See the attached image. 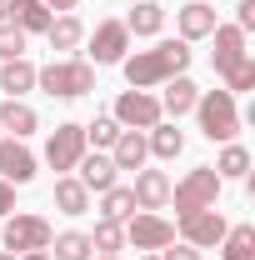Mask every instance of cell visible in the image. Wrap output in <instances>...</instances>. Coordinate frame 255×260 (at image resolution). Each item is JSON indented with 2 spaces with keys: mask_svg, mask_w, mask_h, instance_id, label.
<instances>
[{
  "mask_svg": "<svg viewBox=\"0 0 255 260\" xmlns=\"http://www.w3.org/2000/svg\"><path fill=\"white\" fill-rule=\"evenodd\" d=\"M90 260H120V255H90Z\"/></svg>",
  "mask_w": 255,
  "mask_h": 260,
  "instance_id": "39",
  "label": "cell"
},
{
  "mask_svg": "<svg viewBox=\"0 0 255 260\" xmlns=\"http://www.w3.org/2000/svg\"><path fill=\"white\" fill-rule=\"evenodd\" d=\"M125 30H130V40L140 35V40H155L160 30H165V5L160 0H135V10L125 15Z\"/></svg>",
  "mask_w": 255,
  "mask_h": 260,
  "instance_id": "19",
  "label": "cell"
},
{
  "mask_svg": "<svg viewBox=\"0 0 255 260\" xmlns=\"http://www.w3.org/2000/svg\"><path fill=\"white\" fill-rule=\"evenodd\" d=\"M130 195H135V210H165V205H170V175H165V170H150V165H140Z\"/></svg>",
  "mask_w": 255,
  "mask_h": 260,
  "instance_id": "14",
  "label": "cell"
},
{
  "mask_svg": "<svg viewBox=\"0 0 255 260\" xmlns=\"http://www.w3.org/2000/svg\"><path fill=\"white\" fill-rule=\"evenodd\" d=\"M145 150H150V160H175L180 150H185V135L175 120H160V125L145 130Z\"/></svg>",
  "mask_w": 255,
  "mask_h": 260,
  "instance_id": "20",
  "label": "cell"
},
{
  "mask_svg": "<svg viewBox=\"0 0 255 260\" xmlns=\"http://www.w3.org/2000/svg\"><path fill=\"white\" fill-rule=\"evenodd\" d=\"M45 5H50V10H55V15H65V10H75V5H80V0H45Z\"/></svg>",
  "mask_w": 255,
  "mask_h": 260,
  "instance_id": "36",
  "label": "cell"
},
{
  "mask_svg": "<svg viewBox=\"0 0 255 260\" xmlns=\"http://www.w3.org/2000/svg\"><path fill=\"white\" fill-rule=\"evenodd\" d=\"M125 55H130L125 20H100L95 30H90V50H85V60H90V65H120Z\"/></svg>",
  "mask_w": 255,
  "mask_h": 260,
  "instance_id": "10",
  "label": "cell"
},
{
  "mask_svg": "<svg viewBox=\"0 0 255 260\" xmlns=\"http://www.w3.org/2000/svg\"><path fill=\"white\" fill-rule=\"evenodd\" d=\"M215 25H220V20H215V5H210V0H185V10H175V40H185V45L210 40Z\"/></svg>",
  "mask_w": 255,
  "mask_h": 260,
  "instance_id": "13",
  "label": "cell"
},
{
  "mask_svg": "<svg viewBox=\"0 0 255 260\" xmlns=\"http://www.w3.org/2000/svg\"><path fill=\"white\" fill-rule=\"evenodd\" d=\"M15 260H50V250H25V255H15Z\"/></svg>",
  "mask_w": 255,
  "mask_h": 260,
  "instance_id": "37",
  "label": "cell"
},
{
  "mask_svg": "<svg viewBox=\"0 0 255 260\" xmlns=\"http://www.w3.org/2000/svg\"><path fill=\"white\" fill-rule=\"evenodd\" d=\"M85 235H90V250H100V255L125 250V225H115V220H95V230H85Z\"/></svg>",
  "mask_w": 255,
  "mask_h": 260,
  "instance_id": "29",
  "label": "cell"
},
{
  "mask_svg": "<svg viewBox=\"0 0 255 260\" xmlns=\"http://www.w3.org/2000/svg\"><path fill=\"white\" fill-rule=\"evenodd\" d=\"M135 260H160V255H155V250H145V255H135Z\"/></svg>",
  "mask_w": 255,
  "mask_h": 260,
  "instance_id": "38",
  "label": "cell"
},
{
  "mask_svg": "<svg viewBox=\"0 0 255 260\" xmlns=\"http://www.w3.org/2000/svg\"><path fill=\"white\" fill-rule=\"evenodd\" d=\"M45 40H50V50H80V40H85L80 15H75V10L55 15V20H50V30H45Z\"/></svg>",
  "mask_w": 255,
  "mask_h": 260,
  "instance_id": "23",
  "label": "cell"
},
{
  "mask_svg": "<svg viewBox=\"0 0 255 260\" xmlns=\"http://www.w3.org/2000/svg\"><path fill=\"white\" fill-rule=\"evenodd\" d=\"M25 40H30V35L20 30V25L0 20V60H20V55H25Z\"/></svg>",
  "mask_w": 255,
  "mask_h": 260,
  "instance_id": "32",
  "label": "cell"
},
{
  "mask_svg": "<svg viewBox=\"0 0 255 260\" xmlns=\"http://www.w3.org/2000/svg\"><path fill=\"white\" fill-rule=\"evenodd\" d=\"M0 20H5V0H0Z\"/></svg>",
  "mask_w": 255,
  "mask_h": 260,
  "instance_id": "41",
  "label": "cell"
},
{
  "mask_svg": "<svg viewBox=\"0 0 255 260\" xmlns=\"http://www.w3.org/2000/svg\"><path fill=\"white\" fill-rule=\"evenodd\" d=\"M160 260H205V250H195V245H185V240H170L165 250H155Z\"/></svg>",
  "mask_w": 255,
  "mask_h": 260,
  "instance_id": "33",
  "label": "cell"
},
{
  "mask_svg": "<svg viewBox=\"0 0 255 260\" xmlns=\"http://www.w3.org/2000/svg\"><path fill=\"white\" fill-rule=\"evenodd\" d=\"M220 190H225L220 175H215L210 165H195V170H185V175L170 185V205H175V215L210 210V205H220Z\"/></svg>",
  "mask_w": 255,
  "mask_h": 260,
  "instance_id": "4",
  "label": "cell"
},
{
  "mask_svg": "<svg viewBox=\"0 0 255 260\" xmlns=\"http://www.w3.org/2000/svg\"><path fill=\"white\" fill-rule=\"evenodd\" d=\"M225 230H230V220H225L215 205L210 210H190V215H175V235L185 245H195V250H215L225 240Z\"/></svg>",
  "mask_w": 255,
  "mask_h": 260,
  "instance_id": "7",
  "label": "cell"
},
{
  "mask_svg": "<svg viewBox=\"0 0 255 260\" xmlns=\"http://www.w3.org/2000/svg\"><path fill=\"white\" fill-rule=\"evenodd\" d=\"M210 170H215L220 180H245V175H250V150L230 140V145H225V150H220V160L210 165Z\"/></svg>",
  "mask_w": 255,
  "mask_h": 260,
  "instance_id": "28",
  "label": "cell"
},
{
  "mask_svg": "<svg viewBox=\"0 0 255 260\" xmlns=\"http://www.w3.org/2000/svg\"><path fill=\"white\" fill-rule=\"evenodd\" d=\"M35 90H45L50 100H80L95 90V65L85 55H60L50 65H35Z\"/></svg>",
  "mask_w": 255,
  "mask_h": 260,
  "instance_id": "2",
  "label": "cell"
},
{
  "mask_svg": "<svg viewBox=\"0 0 255 260\" xmlns=\"http://www.w3.org/2000/svg\"><path fill=\"white\" fill-rule=\"evenodd\" d=\"M230 25H240L245 35L255 30V0H240V5H235V20H230Z\"/></svg>",
  "mask_w": 255,
  "mask_h": 260,
  "instance_id": "34",
  "label": "cell"
},
{
  "mask_svg": "<svg viewBox=\"0 0 255 260\" xmlns=\"http://www.w3.org/2000/svg\"><path fill=\"white\" fill-rule=\"evenodd\" d=\"M195 100H200V85H195L190 75H170L165 85H160V110L170 115V120H180V115H190Z\"/></svg>",
  "mask_w": 255,
  "mask_h": 260,
  "instance_id": "17",
  "label": "cell"
},
{
  "mask_svg": "<svg viewBox=\"0 0 255 260\" xmlns=\"http://www.w3.org/2000/svg\"><path fill=\"white\" fill-rule=\"evenodd\" d=\"M210 40H215V50H210V70H215V75H225L240 55H250V45H245V30H240V25H215Z\"/></svg>",
  "mask_w": 255,
  "mask_h": 260,
  "instance_id": "15",
  "label": "cell"
},
{
  "mask_svg": "<svg viewBox=\"0 0 255 260\" xmlns=\"http://www.w3.org/2000/svg\"><path fill=\"white\" fill-rule=\"evenodd\" d=\"M35 175H40V160H35V150L25 140H0V180H10V185H30Z\"/></svg>",
  "mask_w": 255,
  "mask_h": 260,
  "instance_id": "11",
  "label": "cell"
},
{
  "mask_svg": "<svg viewBox=\"0 0 255 260\" xmlns=\"http://www.w3.org/2000/svg\"><path fill=\"white\" fill-rule=\"evenodd\" d=\"M170 240H175V225L160 210H135L125 220V245H135V250H165Z\"/></svg>",
  "mask_w": 255,
  "mask_h": 260,
  "instance_id": "9",
  "label": "cell"
},
{
  "mask_svg": "<svg viewBox=\"0 0 255 260\" xmlns=\"http://www.w3.org/2000/svg\"><path fill=\"white\" fill-rule=\"evenodd\" d=\"M110 115H115V125H120V130H150V125L165 120L155 90H120L115 105H110Z\"/></svg>",
  "mask_w": 255,
  "mask_h": 260,
  "instance_id": "6",
  "label": "cell"
},
{
  "mask_svg": "<svg viewBox=\"0 0 255 260\" xmlns=\"http://www.w3.org/2000/svg\"><path fill=\"white\" fill-rule=\"evenodd\" d=\"M0 90L10 100H20L25 90H35V65L20 55V60H0Z\"/></svg>",
  "mask_w": 255,
  "mask_h": 260,
  "instance_id": "22",
  "label": "cell"
},
{
  "mask_svg": "<svg viewBox=\"0 0 255 260\" xmlns=\"http://www.w3.org/2000/svg\"><path fill=\"white\" fill-rule=\"evenodd\" d=\"M5 215H15V185L10 180H0V220Z\"/></svg>",
  "mask_w": 255,
  "mask_h": 260,
  "instance_id": "35",
  "label": "cell"
},
{
  "mask_svg": "<svg viewBox=\"0 0 255 260\" xmlns=\"http://www.w3.org/2000/svg\"><path fill=\"white\" fill-rule=\"evenodd\" d=\"M0 140H5V130H0Z\"/></svg>",
  "mask_w": 255,
  "mask_h": 260,
  "instance_id": "42",
  "label": "cell"
},
{
  "mask_svg": "<svg viewBox=\"0 0 255 260\" xmlns=\"http://www.w3.org/2000/svg\"><path fill=\"white\" fill-rule=\"evenodd\" d=\"M90 235L85 230H60L55 240H50V260H90Z\"/></svg>",
  "mask_w": 255,
  "mask_h": 260,
  "instance_id": "27",
  "label": "cell"
},
{
  "mask_svg": "<svg viewBox=\"0 0 255 260\" xmlns=\"http://www.w3.org/2000/svg\"><path fill=\"white\" fill-rule=\"evenodd\" d=\"M130 215H135V195H130V185H110V190L100 195V220L125 225Z\"/></svg>",
  "mask_w": 255,
  "mask_h": 260,
  "instance_id": "25",
  "label": "cell"
},
{
  "mask_svg": "<svg viewBox=\"0 0 255 260\" xmlns=\"http://www.w3.org/2000/svg\"><path fill=\"white\" fill-rule=\"evenodd\" d=\"M70 175H75L90 195H105L110 185H120V170H115V160H110L105 150H85V155L75 160V170H70Z\"/></svg>",
  "mask_w": 255,
  "mask_h": 260,
  "instance_id": "12",
  "label": "cell"
},
{
  "mask_svg": "<svg viewBox=\"0 0 255 260\" xmlns=\"http://www.w3.org/2000/svg\"><path fill=\"white\" fill-rule=\"evenodd\" d=\"M215 250L220 260H255V225H230Z\"/></svg>",
  "mask_w": 255,
  "mask_h": 260,
  "instance_id": "26",
  "label": "cell"
},
{
  "mask_svg": "<svg viewBox=\"0 0 255 260\" xmlns=\"http://www.w3.org/2000/svg\"><path fill=\"white\" fill-rule=\"evenodd\" d=\"M55 210L60 215H85L90 210V190L75 175H55Z\"/></svg>",
  "mask_w": 255,
  "mask_h": 260,
  "instance_id": "24",
  "label": "cell"
},
{
  "mask_svg": "<svg viewBox=\"0 0 255 260\" xmlns=\"http://www.w3.org/2000/svg\"><path fill=\"white\" fill-rule=\"evenodd\" d=\"M220 90H230V95H245V90H255V55H240V60L225 70V75H220Z\"/></svg>",
  "mask_w": 255,
  "mask_h": 260,
  "instance_id": "30",
  "label": "cell"
},
{
  "mask_svg": "<svg viewBox=\"0 0 255 260\" xmlns=\"http://www.w3.org/2000/svg\"><path fill=\"white\" fill-rule=\"evenodd\" d=\"M5 250L10 255H25V250H50V240H55V225L45 220V215H5Z\"/></svg>",
  "mask_w": 255,
  "mask_h": 260,
  "instance_id": "5",
  "label": "cell"
},
{
  "mask_svg": "<svg viewBox=\"0 0 255 260\" xmlns=\"http://www.w3.org/2000/svg\"><path fill=\"white\" fill-rule=\"evenodd\" d=\"M115 135H120L115 115H95V120L85 125V145H90V150H110V145H115Z\"/></svg>",
  "mask_w": 255,
  "mask_h": 260,
  "instance_id": "31",
  "label": "cell"
},
{
  "mask_svg": "<svg viewBox=\"0 0 255 260\" xmlns=\"http://www.w3.org/2000/svg\"><path fill=\"white\" fill-rule=\"evenodd\" d=\"M0 130H5L10 140H25V135L40 130V115H35L25 100H10V95H5V105H0Z\"/></svg>",
  "mask_w": 255,
  "mask_h": 260,
  "instance_id": "21",
  "label": "cell"
},
{
  "mask_svg": "<svg viewBox=\"0 0 255 260\" xmlns=\"http://www.w3.org/2000/svg\"><path fill=\"white\" fill-rule=\"evenodd\" d=\"M195 120H200V135L215 140V145H230V140L240 135V125H245V115H240V105H235L230 90H200Z\"/></svg>",
  "mask_w": 255,
  "mask_h": 260,
  "instance_id": "3",
  "label": "cell"
},
{
  "mask_svg": "<svg viewBox=\"0 0 255 260\" xmlns=\"http://www.w3.org/2000/svg\"><path fill=\"white\" fill-rule=\"evenodd\" d=\"M105 155L115 160V170H140V165L150 160V150H145V130H120L115 145H110Z\"/></svg>",
  "mask_w": 255,
  "mask_h": 260,
  "instance_id": "18",
  "label": "cell"
},
{
  "mask_svg": "<svg viewBox=\"0 0 255 260\" xmlns=\"http://www.w3.org/2000/svg\"><path fill=\"white\" fill-rule=\"evenodd\" d=\"M5 20L20 25L25 35H45L50 20H55V10H50L45 0H5Z\"/></svg>",
  "mask_w": 255,
  "mask_h": 260,
  "instance_id": "16",
  "label": "cell"
},
{
  "mask_svg": "<svg viewBox=\"0 0 255 260\" xmlns=\"http://www.w3.org/2000/svg\"><path fill=\"white\" fill-rule=\"evenodd\" d=\"M0 260H15V255H10V250H0Z\"/></svg>",
  "mask_w": 255,
  "mask_h": 260,
  "instance_id": "40",
  "label": "cell"
},
{
  "mask_svg": "<svg viewBox=\"0 0 255 260\" xmlns=\"http://www.w3.org/2000/svg\"><path fill=\"white\" fill-rule=\"evenodd\" d=\"M85 150H90V145H85V125L65 120V125H55V130H50V140H45V165L60 170V175H70L75 160H80Z\"/></svg>",
  "mask_w": 255,
  "mask_h": 260,
  "instance_id": "8",
  "label": "cell"
},
{
  "mask_svg": "<svg viewBox=\"0 0 255 260\" xmlns=\"http://www.w3.org/2000/svg\"><path fill=\"white\" fill-rule=\"evenodd\" d=\"M185 65H190V45H185V40H155L150 50L125 55L120 70H125L130 90H160L170 75H185Z\"/></svg>",
  "mask_w": 255,
  "mask_h": 260,
  "instance_id": "1",
  "label": "cell"
}]
</instances>
